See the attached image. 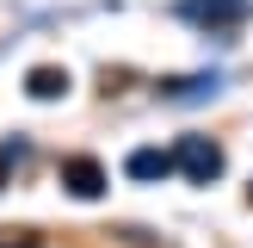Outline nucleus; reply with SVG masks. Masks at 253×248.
Here are the masks:
<instances>
[{
  "label": "nucleus",
  "mask_w": 253,
  "mask_h": 248,
  "mask_svg": "<svg viewBox=\"0 0 253 248\" xmlns=\"http://www.w3.org/2000/svg\"><path fill=\"white\" fill-rule=\"evenodd\" d=\"M179 168H185L192 186H210L222 174V149L210 143V136H185V143H179Z\"/></svg>",
  "instance_id": "1"
},
{
  "label": "nucleus",
  "mask_w": 253,
  "mask_h": 248,
  "mask_svg": "<svg viewBox=\"0 0 253 248\" xmlns=\"http://www.w3.org/2000/svg\"><path fill=\"white\" fill-rule=\"evenodd\" d=\"M179 19H192V25H241L247 19V0H179Z\"/></svg>",
  "instance_id": "2"
},
{
  "label": "nucleus",
  "mask_w": 253,
  "mask_h": 248,
  "mask_svg": "<svg viewBox=\"0 0 253 248\" xmlns=\"http://www.w3.org/2000/svg\"><path fill=\"white\" fill-rule=\"evenodd\" d=\"M62 186H68L74 198H99L105 192V168H99L93 155H68L62 161Z\"/></svg>",
  "instance_id": "3"
},
{
  "label": "nucleus",
  "mask_w": 253,
  "mask_h": 248,
  "mask_svg": "<svg viewBox=\"0 0 253 248\" xmlns=\"http://www.w3.org/2000/svg\"><path fill=\"white\" fill-rule=\"evenodd\" d=\"M124 168H130V180H167V174L179 168V155H167V149H136Z\"/></svg>",
  "instance_id": "4"
},
{
  "label": "nucleus",
  "mask_w": 253,
  "mask_h": 248,
  "mask_svg": "<svg viewBox=\"0 0 253 248\" xmlns=\"http://www.w3.org/2000/svg\"><path fill=\"white\" fill-rule=\"evenodd\" d=\"M25 93H31V99H62V93H68V68H49V62L31 68V74H25Z\"/></svg>",
  "instance_id": "5"
},
{
  "label": "nucleus",
  "mask_w": 253,
  "mask_h": 248,
  "mask_svg": "<svg viewBox=\"0 0 253 248\" xmlns=\"http://www.w3.org/2000/svg\"><path fill=\"white\" fill-rule=\"evenodd\" d=\"M6 155H12V149H0V180H6Z\"/></svg>",
  "instance_id": "6"
}]
</instances>
